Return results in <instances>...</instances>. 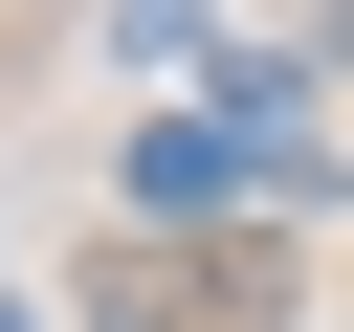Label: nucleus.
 <instances>
[{"instance_id":"1","label":"nucleus","mask_w":354,"mask_h":332,"mask_svg":"<svg viewBox=\"0 0 354 332\" xmlns=\"http://www.w3.org/2000/svg\"><path fill=\"white\" fill-rule=\"evenodd\" d=\"M0 332H22V310H0Z\"/></svg>"}]
</instances>
